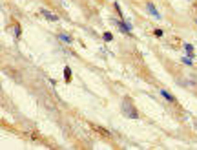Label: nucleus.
I'll return each mask as SVG.
<instances>
[{"mask_svg": "<svg viewBox=\"0 0 197 150\" xmlns=\"http://www.w3.org/2000/svg\"><path fill=\"white\" fill-rule=\"evenodd\" d=\"M122 110H124V114H126L128 117H133V119H137V117H139V114L132 108V104H130V101H128V99H124V103H122Z\"/></svg>", "mask_w": 197, "mask_h": 150, "instance_id": "nucleus-1", "label": "nucleus"}, {"mask_svg": "<svg viewBox=\"0 0 197 150\" xmlns=\"http://www.w3.org/2000/svg\"><path fill=\"white\" fill-rule=\"evenodd\" d=\"M42 15L47 18V20H58V16L57 15H53V13H49V11H46V9H42Z\"/></svg>", "mask_w": 197, "mask_h": 150, "instance_id": "nucleus-2", "label": "nucleus"}, {"mask_svg": "<svg viewBox=\"0 0 197 150\" xmlns=\"http://www.w3.org/2000/svg\"><path fill=\"white\" fill-rule=\"evenodd\" d=\"M185 49L188 51V55H190V57H194V48H192V44H185Z\"/></svg>", "mask_w": 197, "mask_h": 150, "instance_id": "nucleus-3", "label": "nucleus"}, {"mask_svg": "<svg viewBox=\"0 0 197 150\" xmlns=\"http://www.w3.org/2000/svg\"><path fill=\"white\" fill-rule=\"evenodd\" d=\"M161 93H163V97H166V99H168V101H175V99H174V95H172V93H168V92H166V90H163V92H161Z\"/></svg>", "mask_w": 197, "mask_h": 150, "instance_id": "nucleus-4", "label": "nucleus"}, {"mask_svg": "<svg viewBox=\"0 0 197 150\" xmlns=\"http://www.w3.org/2000/svg\"><path fill=\"white\" fill-rule=\"evenodd\" d=\"M148 9H150V13L153 15V16H159V13L155 11V7H153V4H148Z\"/></svg>", "mask_w": 197, "mask_h": 150, "instance_id": "nucleus-5", "label": "nucleus"}, {"mask_svg": "<svg viewBox=\"0 0 197 150\" xmlns=\"http://www.w3.org/2000/svg\"><path fill=\"white\" fill-rule=\"evenodd\" d=\"M93 128H95V130H97V132H100V134H102V136H106V137H110V132H106V130H102V128H100V126H93Z\"/></svg>", "mask_w": 197, "mask_h": 150, "instance_id": "nucleus-6", "label": "nucleus"}, {"mask_svg": "<svg viewBox=\"0 0 197 150\" xmlns=\"http://www.w3.org/2000/svg\"><path fill=\"white\" fill-rule=\"evenodd\" d=\"M58 38H60V40H64V42H71L69 35H64V33H62V35H58Z\"/></svg>", "mask_w": 197, "mask_h": 150, "instance_id": "nucleus-7", "label": "nucleus"}, {"mask_svg": "<svg viewBox=\"0 0 197 150\" xmlns=\"http://www.w3.org/2000/svg\"><path fill=\"white\" fill-rule=\"evenodd\" d=\"M104 40H111V33H104Z\"/></svg>", "mask_w": 197, "mask_h": 150, "instance_id": "nucleus-8", "label": "nucleus"}, {"mask_svg": "<svg viewBox=\"0 0 197 150\" xmlns=\"http://www.w3.org/2000/svg\"><path fill=\"white\" fill-rule=\"evenodd\" d=\"M183 62H185V64H192V60H190V57H186V59H183Z\"/></svg>", "mask_w": 197, "mask_h": 150, "instance_id": "nucleus-9", "label": "nucleus"}, {"mask_svg": "<svg viewBox=\"0 0 197 150\" xmlns=\"http://www.w3.org/2000/svg\"><path fill=\"white\" fill-rule=\"evenodd\" d=\"M194 126H195V130H197V119H195V121H194Z\"/></svg>", "mask_w": 197, "mask_h": 150, "instance_id": "nucleus-10", "label": "nucleus"}, {"mask_svg": "<svg viewBox=\"0 0 197 150\" xmlns=\"http://www.w3.org/2000/svg\"><path fill=\"white\" fill-rule=\"evenodd\" d=\"M194 5H195V9H197V0H195V4H194Z\"/></svg>", "mask_w": 197, "mask_h": 150, "instance_id": "nucleus-11", "label": "nucleus"}]
</instances>
